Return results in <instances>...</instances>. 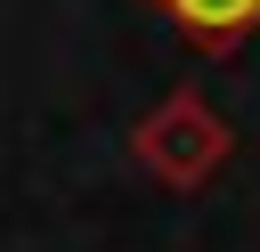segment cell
Wrapping results in <instances>:
<instances>
[{
  "instance_id": "1",
  "label": "cell",
  "mask_w": 260,
  "mask_h": 252,
  "mask_svg": "<svg viewBox=\"0 0 260 252\" xmlns=\"http://www.w3.org/2000/svg\"><path fill=\"white\" fill-rule=\"evenodd\" d=\"M130 163H138L154 187L195 195V187H211V179L236 163V122H228L195 81H179V89H162V98L138 114V130H130Z\"/></svg>"
},
{
  "instance_id": "2",
  "label": "cell",
  "mask_w": 260,
  "mask_h": 252,
  "mask_svg": "<svg viewBox=\"0 0 260 252\" xmlns=\"http://www.w3.org/2000/svg\"><path fill=\"white\" fill-rule=\"evenodd\" d=\"M195 57H236L260 33V0H146Z\"/></svg>"
}]
</instances>
